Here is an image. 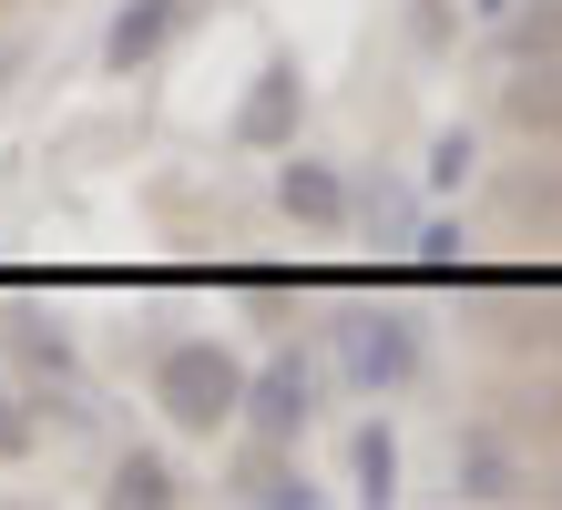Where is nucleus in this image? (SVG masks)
<instances>
[{"label": "nucleus", "mask_w": 562, "mask_h": 510, "mask_svg": "<svg viewBox=\"0 0 562 510\" xmlns=\"http://www.w3.org/2000/svg\"><path fill=\"white\" fill-rule=\"evenodd\" d=\"M154 408H164L184 439H215V429L246 408V367L225 358L215 337H175V348L154 358Z\"/></svg>", "instance_id": "obj_1"}, {"label": "nucleus", "mask_w": 562, "mask_h": 510, "mask_svg": "<svg viewBox=\"0 0 562 510\" xmlns=\"http://www.w3.org/2000/svg\"><path fill=\"white\" fill-rule=\"evenodd\" d=\"M338 358L358 388H409L419 378V327L400 317V306H348L338 317Z\"/></svg>", "instance_id": "obj_2"}, {"label": "nucleus", "mask_w": 562, "mask_h": 510, "mask_svg": "<svg viewBox=\"0 0 562 510\" xmlns=\"http://www.w3.org/2000/svg\"><path fill=\"white\" fill-rule=\"evenodd\" d=\"M450 480H460V500H532V460L502 419H471L450 450Z\"/></svg>", "instance_id": "obj_3"}, {"label": "nucleus", "mask_w": 562, "mask_h": 510, "mask_svg": "<svg viewBox=\"0 0 562 510\" xmlns=\"http://www.w3.org/2000/svg\"><path fill=\"white\" fill-rule=\"evenodd\" d=\"M236 419L256 439H307V419H317V367L307 358H267L246 378V408H236Z\"/></svg>", "instance_id": "obj_4"}, {"label": "nucleus", "mask_w": 562, "mask_h": 510, "mask_svg": "<svg viewBox=\"0 0 562 510\" xmlns=\"http://www.w3.org/2000/svg\"><path fill=\"white\" fill-rule=\"evenodd\" d=\"M296 113H307V82H296V61L277 52L267 72H256L246 113H236V144H246V154H286V144H296Z\"/></svg>", "instance_id": "obj_5"}, {"label": "nucleus", "mask_w": 562, "mask_h": 510, "mask_svg": "<svg viewBox=\"0 0 562 510\" xmlns=\"http://www.w3.org/2000/svg\"><path fill=\"white\" fill-rule=\"evenodd\" d=\"M502 123H512L532 154H562V61H512V82H502Z\"/></svg>", "instance_id": "obj_6"}, {"label": "nucleus", "mask_w": 562, "mask_h": 510, "mask_svg": "<svg viewBox=\"0 0 562 510\" xmlns=\"http://www.w3.org/2000/svg\"><path fill=\"white\" fill-rule=\"evenodd\" d=\"M277 204H286L307 235H338V225H348V174H338V163H317V154H286V163H277Z\"/></svg>", "instance_id": "obj_7"}, {"label": "nucleus", "mask_w": 562, "mask_h": 510, "mask_svg": "<svg viewBox=\"0 0 562 510\" xmlns=\"http://www.w3.org/2000/svg\"><path fill=\"white\" fill-rule=\"evenodd\" d=\"M491 215L562 246V163H512V174H491Z\"/></svg>", "instance_id": "obj_8"}, {"label": "nucleus", "mask_w": 562, "mask_h": 510, "mask_svg": "<svg viewBox=\"0 0 562 510\" xmlns=\"http://www.w3.org/2000/svg\"><path fill=\"white\" fill-rule=\"evenodd\" d=\"M194 11V0H123L113 31H103V72H144V61L175 42V21Z\"/></svg>", "instance_id": "obj_9"}, {"label": "nucleus", "mask_w": 562, "mask_h": 510, "mask_svg": "<svg viewBox=\"0 0 562 510\" xmlns=\"http://www.w3.org/2000/svg\"><path fill=\"white\" fill-rule=\"evenodd\" d=\"M0 348H11V367H31L42 388L82 398V348H72V337H61L52 317H11V327H0Z\"/></svg>", "instance_id": "obj_10"}, {"label": "nucleus", "mask_w": 562, "mask_h": 510, "mask_svg": "<svg viewBox=\"0 0 562 510\" xmlns=\"http://www.w3.org/2000/svg\"><path fill=\"white\" fill-rule=\"evenodd\" d=\"M236 500H256V510H317V480L286 460V439H256L246 469H236Z\"/></svg>", "instance_id": "obj_11"}, {"label": "nucleus", "mask_w": 562, "mask_h": 510, "mask_svg": "<svg viewBox=\"0 0 562 510\" xmlns=\"http://www.w3.org/2000/svg\"><path fill=\"white\" fill-rule=\"evenodd\" d=\"M491 419H502L512 439H542V450H552V439H562V378H502V388H491Z\"/></svg>", "instance_id": "obj_12"}, {"label": "nucleus", "mask_w": 562, "mask_h": 510, "mask_svg": "<svg viewBox=\"0 0 562 510\" xmlns=\"http://www.w3.org/2000/svg\"><path fill=\"white\" fill-rule=\"evenodd\" d=\"M103 500H113V510H175L184 480H175L154 450H123V460H113V480H103Z\"/></svg>", "instance_id": "obj_13"}, {"label": "nucleus", "mask_w": 562, "mask_h": 510, "mask_svg": "<svg viewBox=\"0 0 562 510\" xmlns=\"http://www.w3.org/2000/svg\"><path fill=\"white\" fill-rule=\"evenodd\" d=\"M348 480H358V500H369V510L400 500V439H389V419H369V429L348 439Z\"/></svg>", "instance_id": "obj_14"}, {"label": "nucleus", "mask_w": 562, "mask_h": 510, "mask_svg": "<svg viewBox=\"0 0 562 510\" xmlns=\"http://www.w3.org/2000/svg\"><path fill=\"white\" fill-rule=\"evenodd\" d=\"M502 61H562V0H521L502 21Z\"/></svg>", "instance_id": "obj_15"}, {"label": "nucleus", "mask_w": 562, "mask_h": 510, "mask_svg": "<svg viewBox=\"0 0 562 510\" xmlns=\"http://www.w3.org/2000/svg\"><path fill=\"white\" fill-rule=\"evenodd\" d=\"M471 174H481V144L471 133H440V144H429V194H460Z\"/></svg>", "instance_id": "obj_16"}, {"label": "nucleus", "mask_w": 562, "mask_h": 510, "mask_svg": "<svg viewBox=\"0 0 562 510\" xmlns=\"http://www.w3.org/2000/svg\"><path fill=\"white\" fill-rule=\"evenodd\" d=\"M502 337H512V348H562V306H512Z\"/></svg>", "instance_id": "obj_17"}, {"label": "nucleus", "mask_w": 562, "mask_h": 510, "mask_svg": "<svg viewBox=\"0 0 562 510\" xmlns=\"http://www.w3.org/2000/svg\"><path fill=\"white\" fill-rule=\"evenodd\" d=\"M31 439H42V419H31V408L0 388V460H31Z\"/></svg>", "instance_id": "obj_18"}, {"label": "nucleus", "mask_w": 562, "mask_h": 510, "mask_svg": "<svg viewBox=\"0 0 562 510\" xmlns=\"http://www.w3.org/2000/svg\"><path fill=\"white\" fill-rule=\"evenodd\" d=\"M419 265H429V276H460V225H429L419 235Z\"/></svg>", "instance_id": "obj_19"}, {"label": "nucleus", "mask_w": 562, "mask_h": 510, "mask_svg": "<svg viewBox=\"0 0 562 510\" xmlns=\"http://www.w3.org/2000/svg\"><path fill=\"white\" fill-rule=\"evenodd\" d=\"M348 215H369V235H409V194H369V204H348Z\"/></svg>", "instance_id": "obj_20"}, {"label": "nucleus", "mask_w": 562, "mask_h": 510, "mask_svg": "<svg viewBox=\"0 0 562 510\" xmlns=\"http://www.w3.org/2000/svg\"><path fill=\"white\" fill-rule=\"evenodd\" d=\"M409 21H419V42H450V0H419Z\"/></svg>", "instance_id": "obj_21"}, {"label": "nucleus", "mask_w": 562, "mask_h": 510, "mask_svg": "<svg viewBox=\"0 0 562 510\" xmlns=\"http://www.w3.org/2000/svg\"><path fill=\"white\" fill-rule=\"evenodd\" d=\"M532 500H562V450H542V469H532Z\"/></svg>", "instance_id": "obj_22"}, {"label": "nucleus", "mask_w": 562, "mask_h": 510, "mask_svg": "<svg viewBox=\"0 0 562 510\" xmlns=\"http://www.w3.org/2000/svg\"><path fill=\"white\" fill-rule=\"evenodd\" d=\"M512 11H521V0H471V21H481V31H502Z\"/></svg>", "instance_id": "obj_23"}]
</instances>
